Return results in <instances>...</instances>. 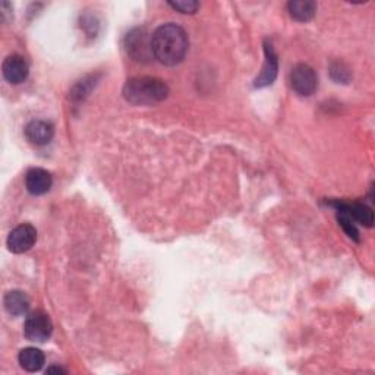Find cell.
<instances>
[{
    "instance_id": "ac0fdd59",
    "label": "cell",
    "mask_w": 375,
    "mask_h": 375,
    "mask_svg": "<svg viewBox=\"0 0 375 375\" xmlns=\"http://www.w3.org/2000/svg\"><path fill=\"white\" fill-rule=\"evenodd\" d=\"M46 374H66V369H63L62 367H58V365H53V367L46 369Z\"/></svg>"
},
{
    "instance_id": "ba28073f",
    "label": "cell",
    "mask_w": 375,
    "mask_h": 375,
    "mask_svg": "<svg viewBox=\"0 0 375 375\" xmlns=\"http://www.w3.org/2000/svg\"><path fill=\"white\" fill-rule=\"evenodd\" d=\"M2 74L4 78L12 84V85H20L23 84L30 74V66L27 61L20 56V55H9L2 65Z\"/></svg>"
},
{
    "instance_id": "5bb4252c",
    "label": "cell",
    "mask_w": 375,
    "mask_h": 375,
    "mask_svg": "<svg viewBox=\"0 0 375 375\" xmlns=\"http://www.w3.org/2000/svg\"><path fill=\"white\" fill-rule=\"evenodd\" d=\"M288 11L295 21L308 23L317 12V4L310 0H292L288 4Z\"/></svg>"
},
{
    "instance_id": "4fadbf2b",
    "label": "cell",
    "mask_w": 375,
    "mask_h": 375,
    "mask_svg": "<svg viewBox=\"0 0 375 375\" xmlns=\"http://www.w3.org/2000/svg\"><path fill=\"white\" fill-rule=\"evenodd\" d=\"M18 361H20L21 368L28 372H37L43 368L46 362L44 353L37 348H25L18 355Z\"/></svg>"
},
{
    "instance_id": "6da1fadb",
    "label": "cell",
    "mask_w": 375,
    "mask_h": 375,
    "mask_svg": "<svg viewBox=\"0 0 375 375\" xmlns=\"http://www.w3.org/2000/svg\"><path fill=\"white\" fill-rule=\"evenodd\" d=\"M189 49L188 34L176 24L158 27L151 35L153 58L166 66H174L184 62Z\"/></svg>"
},
{
    "instance_id": "277c9868",
    "label": "cell",
    "mask_w": 375,
    "mask_h": 375,
    "mask_svg": "<svg viewBox=\"0 0 375 375\" xmlns=\"http://www.w3.org/2000/svg\"><path fill=\"white\" fill-rule=\"evenodd\" d=\"M291 85L300 97H310L317 91L318 77L315 70L305 63L296 65L291 72Z\"/></svg>"
},
{
    "instance_id": "2e32d148",
    "label": "cell",
    "mask_w": 375,
    "mask_h": 375,
    "mask_svg": "<svg viewBox=\"0 0 375 375\" xmlns=\"http://www.w3.org/2000/svg\"><path fill=\"white\" fill-rule=\"evenodd\" d=\"M169 6L181 13H195L200 8L198 2L193 0H176V2H169Z\"/></svg>"
},
{
    "instance_id": "9a60e30c",
    "label": "cell",
    "mask_w": 375,
    "mask_h": 375,
    "mask_svg": "<svg viewBox=\"0 0 375 375\" xmlns=\"http://www.w3.org/2000/svg\"><path fill=\"white\" fill-rule=\"evenodd\" d=\"M337 212H338V214H337L338 223H341V226H342L343 230L346 231V235H348L350 239H353V241H356V242H360V231H358V229H356V226H355L352 217L349 216V214H348L346 211H343V210H337Z\"/></svg>"
},
{
    "instance_id": "5b68a950",
    "label": "cell",
    "mask_w": 375,
    "mask_h": 375,
    "mask_svg": "<svg viewBox=\"0 0 375 375\" xmlns=\"http://www.w3.org/2000/svg\"><path fill=\"white\" fill-rule=\"evenodd\" d=\"M125 47L128 50V55L136 62H147L153 58L151 39H148V34L142 28H135L127 35Z\"/></svg>"
},
{
    "instance_id": "8fae6325",
    "label": "cell",
    "mask_w": 375,
    "mask_h": 375,
    "mask_svg": "<svg viewBox=\"0 0 375 375\" xmlns=\"http://www.w3.org/2000/svg\"><path fill=\"white\" fill-rule=\"evenodd\" d=\"M333 207H336V210H343L346 211L349 216L352 217L353 222H360L361 224L371 227L374 223V212L372 210L365 205L364 203H341V201H336L331 203Z\"/></svg>"
},
{
    "instance_id": "30bf717a",
    "label": "cell",
    "mask_w": 375,
    "mask_h": 375,
    "mask_svg": "<svg viewBox=\"0 0 375 375\" xmlns=\"http://www.w3.org/2000/svg\"><path fill=\"white\" fill-rule=\"evenodd\" d=\"M53 185L51 174L40 167L30 169L25 174V188L31 195H44Z\"/></svg>"
},
{
    "instance_id": "7a4b0ae2",
    "label": "cell",
    "mask_w": 375,
    "mask_h": 375,
    "mask_svg": "<svg viewBox=\"0 0 375 375\" xmlns=\"http://www.w3.org/2000/svg\"><path fill=\"white\" fill-rule=\"evenodd\" d=\"M170 90L163 80L154 77H135L123 87V97L131 104H155L167 98Z\"/></svg>"
},
{
    "instance_id": "8992f818",
    "label": "cell",
    "mask_w": 375,
    "mask_h": 375,
    "mask_svg": "<svg viewBox=\"0 0 375 375\" xmlns=\"http://www.w3.org/2000/svg\"><path fill=\"white\" fill-rule=\"evenodd\" d=\"M37 241V230L34 226L25 223L16 226L8 236V248L13 254H24L34 246Z\"/></svg>"
},
{
    "instance_id": "7c38bea8",
    "label": "cell",
    "mask_w": 375,
    "mask_h": 375,
    "mask_svg": "<svg viewBox=\"0 0 375 375\" xmlns=\"http://www.w3.org/2000/svg\"><path fill=\"white\" fill-rule=\"evenodd\" d=\"M5 310L12 317H23L30 311V298L23 291H11L4 299Z\"/></svg>"
},
{
    "instance_id": "52a82bcc",
    "label": "cell",
    "mask_w": 375,
    "mask_h": 375,
    "mask_svg": "<svg viewBox=\"0 0 375 375\" xmlns=\"http://www.w3.org/2000/svg\"><path fill=\"white\" fill-rule=\"evenodd\" d=\"M264 55H265L264 66H262V70H261L260 77L254 82V87L255 88L269 87L277 78L279 59H277V53H276L273 44L269 40L264 42Z\"/></svg>"
},
{
    "instance_id": "e0dca14e",
    "label": "cell",
    "mask_w": 375,
    "mask_h": 375,
    "mask_svg": "<svg viewBox=\"0 0 375 375\" xmlns=\"http://www.w3.org/2000/svg\"><path fill=\"white\" fill-rule=\"evenodd\" d=\"M330 72H331L333 80L337 82H346L349 80V72L346 69H343V65H341V63L333 65Z\"/></svg>"
},
{
    "instance_id": "3957f363",
    "label": "cell",
    "mask_w": 375,
    "mask_h": 375,
    "mask_svg": "<svg viewBox=\"0 0 375 375\" xmlns=\"http://www.w3.org/2000/svg\"><path fill=\"white\" fill-rule=\"evenodd\" d=\"M53 333V323L47 314L43 311H35L30 314L24 324V336L27 341L43 343L47 342Z\"/></svg>"
},
{
    "instance_id": "9c48e42d",
    "label": "cell",
    "mask_w": 375,
    "mask_h": 375,
    "mask_svg": "<svg viewBox=\"0 0 375 375\" xmlns=\"http://www.w3.org/2000/svg\"><path fill=\"white\" fill-rule=\"evenodd\" d=\"M25 136L34 146H47L55 136V127L47 120H31L25 127Z\"/></svg>"
}]
</instances>
